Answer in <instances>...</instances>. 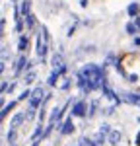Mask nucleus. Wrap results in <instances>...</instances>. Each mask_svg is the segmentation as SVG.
<instances>
[{
    "label": "nucleus",
    "mask_w": 140,
    "mask_h": 146,
    "mask_svg": "<svg viewBox=\"0 0 140 146\" xmlns=\"http://www.w3.org/2000/svg\"><path fill=\"white\" fill-rule=\"evenodd\" d=\"M80 78L86 80L90 86L93 88H99V86H103V72H101V68L93 66V64H88V66H84L80 70Z\"/></svg>",
    "instance_id": "obj_1"
},
{
    "label": "nucleus",
    "mask_w": 140,
    "mask_h": 146,
    "mask_svg": "<svg viewBox=\"0 0 140 146\" xmlns=\"http://www.w3.org/2000/svg\"><path fill=\"white\" fill-rule=\"evenodd\" d=\"M35 80V72H27V76H25V84H31Z\"/></svg>",
    "instance_id": "obj_15"
},
{
    "label": "nucleus",
    "mask_w": 140,
    "mask_h": 146,
    "mask_svg": "<svg viewBox=\"0 0 140 146\" xmlns=\"http://www.w3.org/2000/svg\"><path fill=\"white\" fill-rule=\"evenodd\" d=\"M127 31H128V33H136V27H134L132 23H128V25H127Z\"/></svg>",
    "instance_id": "obj_19"
},
{
    "label": "nucleus",
    "mask_w": 140,
    "mask_h": 146,
    "mask_svg": "<svg viewBox=\"0 0 140 146\" xmlns=\"http://www.w3.org/2000/svg\"><path fill=\"white\" fill-rule=\"evenodd\" d=\"M14 140H16V129H12L10 133H8V142H10V144H12Z\"/></svg>",
    "instance_id": "obj_17"
},
{
    "label": "nucleus",
    "mask_w": 140,
    "mask_h": 146,
    "mask_svg": "<svg viewBox=\"0 0 140 146\" xmlns=\"http://www.w3.org/2000/svg\"><path fill=\"white\" fill-rule=\"evenodd\" d=\"M72 115H76V117H84V115H86V105H84V101H78V103L74 105Z\"/></svg>",
    "instance_id": "obj_5"
},
{
    "label": "nucleus",
    "mask_w": 140,
    "mask_h": 146,
    "mask_svg": "<svg viewBox=\"0 0 140 146\" xmlns=\"http://www.w3.org/2000/svg\"><path fill=\"white\" fill-rule=\"evenodd\" d=\"M111 133V129H109V125H101V129H99V136H105Z\"/></svg>",
    "instance_id": "obj_12"
},
{
    "label": "nucleus",
    "mask_w": 140,
    "mask_h": 146,
    "mask_svg": "<svg viewBox=\"0 0 140 146\" xmlns=\"http://www.w3.org/2000/svg\"><path fill=\"white\" fill-rule=\"evenodd\" d=\"M107 140H109V144L117 146L119 142H121V133H119V131H111V133L107 135Z\"/></svg>",
    "instance_id": "obj_6"
},
{
    "label": "nucleus",
    "mask_w": 140,
    "mask_h": 146,
    "mask_svg": "<svg viewBox=\"0 0 140 146\" xmlns=\"http://www.w3.org/2000/svg\"><path fill=\"white\" fill-rule=\"evenodd\" d=\"M14 107H16V103H10V105H6V107H4V109L0 111V121H2V119H4V117L8 115V111H10V109H14Z\"/></svg>",
    "instance_id": "obj_10"
},
{
    "label": "nucleus",
    "mask_w": 140,
    "mask_h": 146,
    "mask_svg": "<svg viewBox=\"0 0 140 146\" xmlns=\"http://www.w3.org/2000/svg\"><path fill=\"white\" fill-rule=\"evenodd\" d=\"M2 105H4V100H0V109H2Z\"/></svg>",
    "instance_id": "obj_22"
},
{
    "label": "nucleus",
    "mask_w": 140,
    "mask_h": 146,
    "mask_svg": "<svg viewBox=\"0 0 140 146\" xmlns=\"http://www.w3.org/2000/svg\"><path fill=\"white\" fill-rule=\"evenodd\" d=\"M125 100H127L128 103H138V105H140V98L136 96V94H127V98H125Z\"/></svg>",
    "instance_id": "obj_9"
},
{
    "label": "nucleus",
    "mask_w": 140,
    "mask_h": 146,
    "mask_svg": "<svg viewBox=\"0 0 140 146\" xmlns=\"http://www.w3.org/2000/svg\"><path fill=\"white\" fill-rule=\"evenodd\" d=\"M23 64H27V60H25V56H22V58L18 60V66H16V72H20V70L23 68Z\"/></svg>",
    "instance_id": "obj_14"
},
{
    "label": "nucleus",
    "mask_w": 140,
    "mask_h": 146,
    "mask_svg": "<svg viewBox=\"0 0 140 146\" xmlns=\"http://www.w3.org/2000/svg\"><path fill=\"white\" fill-rule=\"evenodd\" d=\"M4 68H6V66H4V62H0V72H4Z\"/></svg>",
    "instance_id": "obj_21"
},
{
    "label": "nucleus",
    "mask_w": 140,
    "mask_h": 146,
    "mask_svg": "<svg viewBox=\"0 0 140 146\" xmlns=\"http://www.w3.org/2000/svg\"><path fill=\"white\" fill-rule=\"evenodd\" d=\"M72 131H74V123H72V119H68L66 123L62 125V129H60V133H62V135H70Z\"/></svg>",
    "instance_id": "obj_8"
},
{
    "label": "nucleus",
    "mask_w": 140,
    "mask_h": 146,
    "mask_svg": "<svg viewBox=\"0 0 140 146\" xmlns=\"http://www.w3.org/2000/svg\"><path fill=\"white\" fill-rule=\"evenodd\" d=\"M47 41H49V35H47V29L43 27V33L37 37V55L41 58L47 55Z\"/></svg>",
    "instance_id": "obj_2"
},
{
    "label": "nucleus",
    "mask_w": 140,
    "mask_h": 146,
    "mask_svg": "<svg viewBox=\"0 0 140 146\" xmlns=\"http://www.w3.org/2000/svg\"><path fill=\"white\" fill-rule=\"evenodd\" d=\"M25 20H27V27H33V16H31V14H27Z\"/></svg>",
    "instance_id": "obj_18"
},
{
    "label": "nucleus",
    "mask_w": 140,
    "mask_h": 146,
    "mask_svg": "<svg viewBox=\"0 0 140 146\" xmlns=\"http://www.w3.org/2000/svg\"><path fill=\"white\" fill-rule=\"evenodd\" d=\"M25 49H27V39L22 37V39H20V51H25Z\"/></svg>",
    "instance_id": "obj_16"
},
{
    "label": "nucleus",
    "mask_w": 140,
    "mask_h": 146,
    "mask_svg": "<svg viewBox=\"0 0 140 146\" xmlns=\"http://www.w3.org/2000/svg\"><path fill=\"white\" fill-rule=\"evenodd\" d=\"M51 64H53V66L55 68H62V70H64V60H62V55H58V53H55V55H53V58H51Z\"/></svg>",
    "instance_id": "obj_4"
},
{
    "label": "nucleus",
    "mask_w": 140,
    "mask_h": 146,
    "mask_svg": "<svg viewBox=\"0 0 140 146\" xmlns=\"http://www.w3.org/2000/svg\"><path fill=\"white\" fill-rule=\"evenodd\" d=\"M138 4H136V2H134V4H130V6H128V14H130V16H136V14H138Z\"/></svg>",
    "instance_id": "obj_11"
},
{
    "label": "nucleus",
    "mask_w": 140,
    "mask_h": 146,
    "mask_svg": "<svg viewBox=\"0 0 140 146\" xmlns=\"http://www.w3.org/2000/svg\"><path fill=\"white\" fill-rule=\"evenodd\" d=\"M23 119H25V115H23V113H16V115H14V119H12V123H10V127H12V129H18V127L22 125Z\"/></svg>",
    "instance_id": "obj_7"
},
{
    "label": "nucleus",
    "mask_w": 140,
    "mask_h": 146,
    "mask_svg": "<svg viewBox=\"0 0 140 146\" xmlns=\"http://www.w3.org/2000/svg\"><path fill=\"white\" fill-rule=\"evenodd\" d=\"M43 100H45V90H43L41 86H37V88L31 92V96H29V103H31L33 107H37Z\"/></svg>",
    "instance_id": "obj_3"
},
{
    "label": "nucleus",
    "mask_w": 140,
    "mask_h": 146,
    "mask_svg": "<svg viewBox=\"0 0 140 146\" xmlns=\"http://www.w3.org/2000/svg\"><path fill=\"white\" fill-rule=\"evenodd\" d=\"M29 96H31V92H27V90H25V92L22 94V96H20V100H25V98H29Z\"/></svg>",
    "instance_id": "obj_20"
},
{
    "label": "nucleus",
    "mask_w": 140,
    "mask_h": 146,
    "mask_svg": "<svg viewBox=\"0 0 140 146\" xmlns=\"http://www.w3.org/2000/svg\"><path fill=\"white\" fill-rule=\"evenodd\" d=\"M33 146H37V142H33Z\"/></svg>",
    "instance_id": "obj_23"
},
{
    "label": "nucleus",
    "mask_w": 140,
    "mask_h": 146,
    "mask_svg": "<svg viewBox=\"0 0 140 146\" xmlns=\"http://www.w3.org/2000/svg\"><path fill=\"white\" fill-rule=\"evenodd\" d=\"M22 14L23 16L29 14V2H27V0H23V4H22Z\"/></svg>",
    "instance_id": "obj_13"
}]
</instances>
